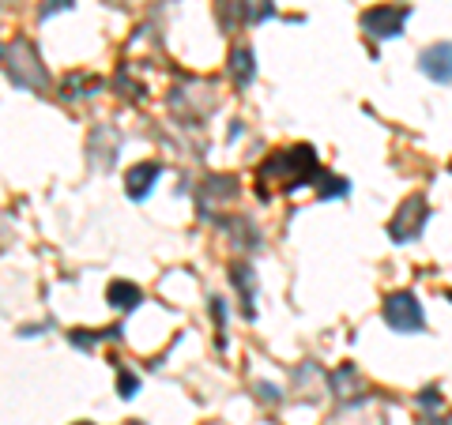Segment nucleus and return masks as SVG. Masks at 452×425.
<instances>
[{
	"label": "nucleus",
	"instance_id": "obj_3",
	"mask_svg": "<svg viewBox=\"0 0 452 425\" xmlns=\"http://www.w3.org/2000/svg\"><path fill=\"white\" fill-rule=\"evenodd\" d=\"M400 23H403V8H377V12H366V26L377 31L381 38H392V34H400Z\"/></svg>",
	"mask_w": 452,
	"mask_h": 425
},
{
	"label": "nucleus",
	"instance_id": "obj_2",
	"mask_svg": "<svg viewBox=\"0 0 452 425\" xmlns=\"http://www.w3.org/2000/svg\"><path fill=\"white\" fill-rule=\"evenodd\" d=\"M422 68L433 79L452 83V45H433V49H426L422 53Z\"/></svg>",
	"mask_w": 452,
	"mask_h": 425
},
{
	"label": "nucleus",
	"instance_id": "obj_5",
	"mask_svg": "<svg viewBox=\"0 0 452 425\" xmlns=\"http://www.w3.org/2000/svg\"><path fill=\"white\" fill-rule=\"evenodd\" d=\"M155 173H159L155 166H143V170H140V177H136V173L128 177V181H132V196H143V192H147V177H155Z\"/></svg>",
	"mask_w": 452,
	"mask_h": 425
},
{
	"label": "nucleus",
	"instance_id": "obj_1",
	"mask_svg": "<svg viewBox=\"0 0 452 425\" xmlns=\"http://www.w3.org/2000/svg\"><path fill=\"white\" fill-rule=\"evenodd\" d=\"M384 316H389V324L396 331H414L422 324V312L419 305H414L411 294H396V298H389V305H384Z\"/></svg>",
	"mask_w": 452,
	"mask_h": 425
},
{
	"label": "nucleus",
	"instance_id": "obj_4",
	"mask_svg": "<svg viewBox=\"0 0 452 425\" xmlns=\"http://www.w3.org/2000/svg\"><path fill=\"white\" fill-rule=\"evenodd\" d=\"M109 298H114V305H121V309H132V305L140 301V290H132V286H125V282H114L109 286Z\"/></svg>",
	"mask_w": 452,
	"mask_h": 425
}]
</instances>
